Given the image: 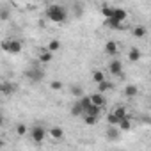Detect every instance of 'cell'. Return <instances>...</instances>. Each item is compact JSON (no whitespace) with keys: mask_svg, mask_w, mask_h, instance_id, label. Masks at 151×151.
<instances>
[{"mask_svg":"<svg viewBox=\"0 0 151 151\" xmlns=\"http://www.w3.org/2000/svg\"><path fill=\"white\" fill-rule=\"evenodd\" d=\"M98 119H100V117H94V116H84L86 124H91V126H93V124H96V123H98Z\"/></svg>","mask_w":151,"mask_h":151,"instance_id":"484cf974","label":"cell"},{"mask_svg":"<svg viewBox=\"0 0 151 151\" xmlns=\"http://www.w3.org/2000/svg\"><path fill=\"white\" fill-rule=\"evenodd\" d=\"M50 135H52V139H55V140H60V139L64 137V132H62V128H59V126H53V128H50Z\"/></svg>","mask_w":151,"mask_h":151,"instance_id":"8fae6325","label":"cell"},{"mask_svg":"<svg viewBox=\"0 0 151 151\" xmlns=\"http://www.w3.org/2000/svg\"><path fill=\"white\" fill-rule=\"evenodd\" d=\"M78 101H80V105L84 107V110H86V112L93 107V100H91V96H84V98H80Z\"/></svg>","mask_w":151,"mask_h":151,"instance_id":"e0dca14e","label":"cell"},{"mask_svg":"<svg viewBox=\"0 0 151 151\" xmlns=\"http://www.w3.org/2000/svg\"><path fill=\"white\" fill-rule=\"evenodd\" d=\"M100 110H101L100 107L93 105V107H91V109H89V110H87V112L84 114V116H94V117H100Z\"/></svg>","mask_w":151,"mask_h":151,"instance_id":"44dd1931","label":"cell"},{"mask_svg":"<svg viewBox=\"0 0 151 151\" xmlns=\"http://www.w3.org/2000/svg\"><path fill=\"white\" fill-rule=\"evenodd\" d=\"M109 71H110L112 75L121 77V75H123V64H121V60H119V59H112L110 64H109Z\"/></svg>","mask_w":151,"mask_h":151,"instance_id":"5b68a950","label":"cell"},{"mask_svg":"<svg viewBox=\"0 0 151 151\" xmlns=\"http://www.w3.org/2000/svg\"><path fill=\"white\" fill-rule=\"evenodd\" d=\"M110 87H112V84L105 80V82H101V84L98 86V93H100V94H103V93H105V91H109Z\"/></svg>","mask_w":151,"mask_h":151,"instance_id":"7402d4cb","label":"cell"},{"mask_svg":"<svg viewBox=\"0 0 151 151\" xmlns=\"http://www.w3.org/2000/svg\"><path fill=\"white\" fill-rule=\"evenodd\" d=\"M2 48L9 53H20L22 52V43L18 39H13V41H4L2 43Z\"/></svg>","mask_w":151,"mask_h":151,"instance_id":"277c9868","label":"cell"},{"mask_svg":"<svg viewBox=\"0 0 151 151\" xmlns=\"http://www.w3.org/2000/svg\"><path fill=\"white\" fill-rule=\"evenodd\" d=\"M13 89L16 91V86H13V87H11V84H4V86H2V93H4V94H7V93H11Z\"/></svg>","mask_w":151,"mask_h":151,"instance_id":"4316f807","label":"cell"},{"mask_svg":"<svg viewBox=\"0 0 151 151\" xmlns=\"http://www.w3.org/2000/svg\"><path fill=\"white\" fill-rule=\"evenodd\" d=\"M107 25H109V27H112V29H121V27H123V25H121V22H117V20H114V18L107 20Z\"/></svg>","mask_w":151,"mask_h":151,"instance_id":"cb8c5ba5","label":"cell"},{"mask_svg":"<svg viewBox=\"0 0 151 151\" xmlns=\"http://www.w3.org/2000/svg\"><path fill=\"white\" fill-rule=\"evenodd\" d=\"M25 77L30 80V82H41L43 78H45V71L41 69V68H37V66H32V68H29L27 71H25Z\"/></svg>","mask_w":151,"mask_h":151,"instance_id":"7a4b0ae2","label":"cell"},{"mask_svg":"<svg viewBox=\"0 0 151 151\" xmlns=\"http://www.w3.org/2000/svg\"><path fill=\"white\" fill-rule=\"evenodd\" d=\"M119 130H123V132H128V130H132V121L126 117V119H123L121 123H119Z\"/></svg>","mask_w":151,"mask_h":151,"instance_id":"ffe728a7","label":"cell"},{"mask_svg":"<svg viewBox=\"0 0 151 151\" xmlns=\"http://www.w3.org/2000/svg\"><path fill=\"white\" fill-rule=\"evenodd\" d=\"M0 14H2V20H7V18H9V11H7V7H2V9H0Z\"/></svg>","mask_w":151,"mask_h":151,"instance_id":"f1b7e54d","label":"cell"},{"mask_svg":"<svg viewBox=\"0 0 151 151\" xmlns=\"http://www.w3.org/2000/svg\"><path fill=\"white\" fill-rule=\"evenodd\" d=\"M46 16H48V20H52L55 23H62L68 18V11L60 4H52L46 7Z\"/></svg>","mask_w":151,"mask_h":151,"instance_id":"6da1fadb","label":"cell"},{"mask_svg":"<svg viewBox=\"0 0 151 151\" xmlns=\"http://www.w3.org/2000/svg\"><path fill=\"white\" fill-rule=\"evenodd\" d=\"M146 27H142V25H137V27H133V36L135 37H144L146 36Z\"/></svg>","mask_w":151,"mask_h":151,"instance_id":"ac0fdd59","label":"cell"},{"mask_svg":"<svg viewBox=\"0 0 151 151\" xmlns=\"http://www.w3.org/2000/svg\"><path fill=\"white\" fill-rule=\"evenodd\" d=\"M29 132V128H27V124H23V123H20V124H16V133L18 135H25Z\"/></svg>","mask_w":151,"mask_h":151,"instance_id":"603a6c76","label":"cell"},{"mask_svg":"<svg viewBox=\"0 0 151 151\" xmlns=\"http://www.w3.org/2000/svg\"><path fill=\"white\" fill-rule=\"evenodd\" d=\"M119 135H121L119 126H109V128H107V139H109V140H117Z\"/></svg>","mask_w":151,"mask_h":151,"instance_id":"8992f818","label":"cell"},{"mask_svg":"<svg viewBox=\"0 0 151 151\" xmlns=\"http://www.w3.org/2000/svg\"><path fill=\"white\" fill-rule=\"evenodd\" d=\"M137 86H132V84H128L126 87H124V94L128 96V98H133V96H137Z\"/></svg>","mask_w":151,"mask_h":151,"instance_id":"2e32d148","label":"cell"},{"mask_svg":"<svg viewBox=\"0 0 151 151\" xmlns=\"http://www.w3.org/2000/svg\"><path fill=\"white\" fill-rule=\"evenodd\" d=\"M45 137H46V130H45L41 124L32 126V130H30V139H32L36 144H41V142L45 140Z\"/></svg>","mask_w":151,"mask_h":151,"instance_id":"3957f363","label":"cell"},{"mask_svg":"<svg viewBox=\"0 0 151 151\" xmlns=\"http://www.w3.org/2000/svg\"><path fill=\"white\" fill-rule=\"evenodd\" d=\"M86 114V110H84V107L80 105V101H77L73 107H71V116L73 117H80V116H84Z\"/></svg>","mask_w":151,"mask_h":151,"instance_id":"52a82bcc","label":"cell"},{"mask_svg":"<svg viewBox=\"0 0 151 151\" xmlns=\"http://www.w3.org/2000/svg\"><path fill=\"white\" fill-rule=\"evenodd\" d=\"M112 114H114L119 121H123V119H126V117H128V116H126V109H124V107H117V109H114V110H112Z\"/></svg>","mask_w":151,"mask_h":151,"instance_id":"7c38bea8","label":"cell"},{"mask_svg":"<svg viewBox=\"0 0 151 151\" xmlns=\"http://www.w3.org/2000/svg\"><path fill=\"white\" fill-rule=\"evenodd\" d=\"M69 91H71V94H73V96H77L78 100H80V98H84V89H82L78 84L71 86V89H69Z\"/></svg>","mask_w":151,"mask_h":151,"instance_id":"4fadbf2b","label":"cell"},{"mask_svg":"<svg viewBox=\"0 0 151 151\" xmlns=\"http://www.w3.org/2000/svg\"><path fill=\"white\" fill-rule=\"evenodd\" d=\"M91 100H93V105H96V107H103L105 105V98H103V94H100V93H94L93 96H91Z\"/></svg>","mask_w":151,"mask_h":151,"instance_id":"9c48e42d","label":"cell"},{"mask_svg":"<svg viewBox=\"0 0 151 151\" xmlns=\"http://www.w3.org/2000/svg\"><path fill=\"white\" fill-rule=\"evenodd\" d=\"M50 87H52V89H53V91H59V89H60V87H62V84H60V82H59V80H53V82H52V84H50Z\"/></svg>","mask_w":151,"mask_h":151,"instance_id":"83f0119b","label":"cell"},{"mask_svg":"<svg viewBox=\"0 0 151 151\" xmlns=\"http://www.w3.org/2000/svg\"><path fill=\"white\" fill-rule=\"evenodd\" d=\"M39 60H41V62H50V60H52V52H50V50L41 52V53H39Z\"/></svg>","mask_w":151,"mask_h":151,"instance_id":"d6986e66","label":"cell"},{"mask_svg":"<svg viewBox=\"0 0 151 151\" xmlns=\"http://www.w3.org/2000/svg\"><path fill=\"white\" fill-rule=\"evenodd\" d=\"M114 20H117V22H124L126 20V11L124 9H119V7H114Z\"/></svg>","mask_w":151,"mask_h":151,"instance_id":"30bf717a","label":"cell"},{"mask_svg":"<svg viewBox=\"0 0 151 151\" xmlns=\"http://www.w3.org/2000/svg\"><path fill=\"white\" fill-rule=\"evenodd\" d=\"M59 48H60V43H59L57 39H52L50 45H48V50H50V52H55V50H59Z\"/></svg>","mask_w":151,"mask_h":151,"instance_id":"d4e9b609","label":"cell"},{"mask_svg":"<svg viewBox=\"0 0 151 151\" xmlns=\"http://www.w3.org/2000/svg\"><path fill=\"white\" fill-rule=\"evenodd\" d=\"M128 59H130L132 62H137V60L140 59V50H139V48H130V52H128Z\"/></svg>","mask_w":151,"mask_h":151,"instance_id":"5bb4252c","label":"cell"},{"mask_svg":"<svg viewBox=\"0 0 151 151\" xmlns=\"http://www.w3.org/2000/svg\"><path fill=\"white\" fill-rule=\"evenodd\" d=\"M75 13H77V14H82V7H80V4H75Z\"/></svg>","mask_w":151,"mask_h":151,"instance_id":"f546056e","label":"cell"},{"mask_svg":"<svg viewBox=\"0 0 151 151\" xmlns=\"http://www.w3.org/2000/svg\"><path fill=\"white\" fill-rule=\"evenodd\" d=\"M105 52L114 57V55L117 53V43H116V41H107V43H105Z\"/></svg>","mask_w":151,"mask_h":151,"instance_id":"ba28073f","label":"cell"},{"mask_svg":"<svg viewBox=\"0 0 151 151\" xmlns=\"http://www.w3.org/2000/svg\"><path fill=\"white\" fill-rule=\"evenodd\" d=\"M93 80L100 86L101 82H105V75H103V71H98V69H94L93 71Z\"/></svg>","mask_w":151,"mask_h":151,"instance_id":"9a60e30c","label":"cell"}]
</instances>
